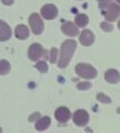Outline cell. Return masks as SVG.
Returning a JSON list of instances; mask_svg holds the SVG:
<instances>
[{
  "label": "cell",
  "mask_w": 120,
  "mask_h": 133,
  "mask_svg": "<svg viewBox=\"0 0 120 133\" xmlns=\"http://www.w3.org/2000/svg\"><path fill=\"white\" fill-rule=\"evenodd\" d=\"M96 98H97V101H99L101 103H107V104H109L111 102V99L109 98V97H107L106 95H104V94H102V93H99V94H97V96H96Z\"/></svg>",
  "instance_id": "ac0fdd59"
},
{
  "label": "cell",
  "mask_w": 120,
  "mask_h": 133,
  "mask_svg": "<svg viewBox=\"0 0 120 133\" xmlns=\"http://www.w3.org/2000/svg\"><path fill=\"white\" fill-rule=\"evenodd\" d=\"M38 118H39V114H38V112H35L34 115L32 116V117H30V121H33L34 119H38Z\"/></svg>",
  "instance_id": "cb8c5ba5"
},
{
  "label": "cell",
  "mask_w": 120,
  "mask_h": 133,
  "mask_svg": "<svg viewBox=\"0 0 120 133\" xmlns=\"http://www.w3.org/2000/svg\"><path fill=\"white\" fill-rule=\"evenodd\" d=\"M36 69H38V71L42 72V73H45V72H47V70H48V66H47L45 61H39V62L36 63Z\"/></svg>",
  "instance_id": "e0dca14e"
},
{
  "label": "cell",
  "mask_w": 120,
  "mask_h": 133,
  "mask_svg": "<svg viewBox=\"0 0 120 133\" xmlns=\"http://www.w3.org/2000/svg\"><path fill=\"white\" fill-rule=\"evenodd\" d=\"M105 80L109 83H111V84H116L120 81V74L119 72L116 71V70H108L106 73H105Z\"/></svg>",
  "instance_id": "7c38bea8"
},
{
  "label": "cell",
  "mask_w": 120,
  "mask_h": 133,
  "mask_svg": "<svg viewBox=\"0 0 120 133\" xmlns=\"http://www.w3.org/2000/svg\"><path fill=\"white\" fill-rule=\"evenodd\" d=\"M80 43L83 46H91L94 43V35L89 30H84L80 35Z\"/></svg>",
  "instance_id": "9c48e42d"
},
{
  "label": "cell",
  "mask_w": 120,
  "mask_h": 133,
  "mask_svg": "<svg viewBox=\"0 0 120 133\" xmlns=\"http://www.w3.org/2000/svg\"><path fill=\"white\" fill-rule=\"evenodd\" d=\"M11 70V65L7 60H0V75L8 74Z\"/></svg>",
  "instance_id": "9a60e30c"
},
{
  "label": "cell",
  "mask_w": 120,
  "mask_h": 133,
  "mask_svg": "<svg viewBox=\"0 0 120 133\" xmlns=\"http://www.w3.org/2000/svg\"><path fill=\"white\" fill-rule=\"evenodd\" d=\"M76 48V43L74 41H65L61 45V52H60V60H59V68L64 69L70 62L71 58L73 56V52Z\"/></svg>",
  "instance_id": "6da1fadb"
},
{
  "label": "cell",
  "mask_w": 120,
  "mask_h": 133,
  "mask_svg": "<svg viewBox=\"0 0 120 133\" xmlns=\"http://www.w3.org/2000/svg\"><path fill=\"white\" fill-rule=\"evenodd\" d=\"M44 55V49L39 44H33L29 49V57L32 61H37Z\"/></svg>",
  "instance_id": "8992f818"
},
{
  "label": "cell",
  "mask_w": 120,
  "mask_h": 133,
  "mask_svg": "<svg viewBox=\"0 0 120 133\" xmlns=\"http://www.w3.org/2000/svg\"><path fill=\"white\" fill-rule=\"evenodd\" d=\"M2 3L5 4V5H10V4H12L14 2V0H1Z\"/></svg>",
  "instance_id": "603a6c76"
},
{
  "label": "cell",
  "mask_w": 120,
  "mask_h": 133,
  "mask_svg": "<svg viewBox=\"0 0 120 133\" xmlns=\"http://www.w3.org/2000/svg\"><path fill=\"white\" fill-rule=\"evenodd\" d=\"M111 1H112V0H104L103 2H101V8H104V7H105V5L107 7L108 3H109V2H111Z\"/></svg>",
  "instance_id": "7402d4cb"
},
{
  "label": "cell",
  "mask_w": 120,
  "mask_h": 133,
  "mask_svg": "<svg viewBox=\"0 0 120 133\" xmlns=\"http://www.w3.org/2000/svg\"><path fill=\"white\" fill-rule=\"evenodd\" d=\"M61 31L68 36H76L79 34L78 27L73 23H71V22H65V23H63L61 26Z\"/></svg>",
  "instance_id": "30bf717a"
},
{
  "label": "cell",
  "mask_w": 120,
  "mask_h": 133,
  "mask_svg": "<svg viewBox=\"0 0 120 133\" xmlns=\"http://www.w3.org/2000/svg\"><path fill=\"white\" fill-rule=\"evenodd\" d=\"M0 132H2V130H1V128H0Z\"/></svg>",
  "instance_id": "484cf974"
},
{
  "label": "cell",
  "mask_w": 120,
  "mask_h": 133,
  "mask_svg": "<svg viewBox=\"0 0 120 133\" xmlns=\"http://www.w3.org/2000/svg\"><path fill=\"white\" fill-rule=\"evenodd\" d=\"M30 25L31 29L33 31L35 35H39L42 34V32L44 30V23L41 19V16L38 15L37 13H33L30 16Z\"/></svg>",
  "instance_id": "3957f363"
},
{
  "label": "cell",
  "mask_w": 120,
  "mask_h": 133,
  "mask_svg": "<svg viewBox=\"0 0 120 133\" xmlns=\"http://www.w3.org/2000/svg\"><path fill=\"white\" fill-rule=\"evenodd\" d=\"M70 110L67 107H59L55 112V117L59 122H67L70 119Z\"/></svg>",
  "instance_id": "ba28073f"
},
{
  "label": "cell",
  "mask_w": 120,
  "mask_h": 133,
  "mask_svg": "<svg viewBox=\"0 0 120 133\" xmlns=\"http://www.w3.org/2000/svg\"><path fill=\"white\" fill-rule=\"evenodd\" d=\"M11 35H12V33H11L10 26L4 22L0 21V42L8 41Z\"/></svg>",
  "instance_id": "8fae6325"
},
{
  "label": "cell",
  "mask_w": 120,
  "mask_h": 133,
  "mask_svg": "<svg viewBox=\"0 0 120 133\" xmlns=\"http://www.w3.org/2000/svg\"><path fill=\"white\" fill-rule=\"evenodd\" d=\"M106 12H105V18L107 21L112 22L115 20L118 19V16L120 15V5L116 3H109L106 7Z\"/></svg>",
  "instance_id": "277c9868"
},
{
  "label": "cell",
  "mask_w": 120,
  "mask_h": 133,
  "mask_svg": "<svg viewBox=\"0 0 120 133\" xmlns=\"http://www.w3.org/2000/svg\"><path fill=\"white\" fill-rule=\"evenodd\" d=\"M75 23L78 26L83 27L89 23V18H87V15H85V14H79L75 18Z\"/></svg>",
  "instance_id": "2e32d148"
},
{
  "label": "cell",
  "mask_w": 120,
  "mask_h": 133,
  "mask_svg": "<svg viewBox=\"0 0 120 133\" xmlns=\"http://www.w3.org/2000/svg\"><path fill=\"white\" fill-rule=\"evenodd\" d=\"M29 35H30V32H29L27 26H25V25L16 26V29H15V36H16V38H19V39H25V38L29 37Z\"/></svg>",
  "instance_id": "4fadbf2b"
},
{
  "label": "cell",
  "mask_w": 120,
  "mask_h": 133,
  "mask_svg": "<svg viewBox=\"0 0 120 133\" xmlns=\"http://www.w3.org/2000/svg\"><path fill=\"white\" fill-rule=\"evenodd\" d=\"M101 26H102V29H103L104 31H106V32H110V31H112V25L106 23V22H103V23L101 24Z\"/></svg>",
  "instance_id": "44dd1931"
},
{
  "label": "cell",
  "mask_w": 120,
  "mask_h": 133,
  "mask_svg": "<svg viewBox=\"0 0 120 133\" xmlns=\"http://www.w3.org/2000/svg\"><path fill=\"white\" fill-rule=\"evenodd\" d=\"M49 125H50V118L49 117H43L36 122L35 128L38 131H44V130H46Z\"/></svg>",
  "instance_id": "5bb4252c"
},
{
  "label": "cell",
  "mask_w": 120,
  "mask_h": 133,
  "mask_svg": "<svg viewBox=\"0 0 120 133\" xmlns=\"http://www.w3.org/2000/svg\"><path fill=\"white\" fill-rule=\"evenodd\" d=\"M117 1H118V2H119V3H120V0H117Z\"/></svg>",
  "instance_id": "4316f807"
},
{
  "label": "cell",
  "mask_w": 120,
  "mask_h": 133,
  "mask_svg": "<svg viewBox=\"0 0 120 133\" xmlns=\"http://www.w3.org/2000/svg\"><path fill=\"white\" fill-rule=\"evenodd\" d=\"M75 72H76V74L80 75L81 77L89 79V80L94 79L97 75L96 70L93 68L91 64H87V63H79L75 66Z\"/></svg>",
  "instance_id": "7a4b0ae2"
},
{
  "label": "cell",
  "mask_w": 120,
  "mask_h": 133,
  "mask_svg": "<svg viewBox=\"0 0 120 133\" xmlns=\"http://www.w3.org/2000/svg\"><path fill=\"white\" fill-rule=\"evenodd\" d=\"M92 85L90 83H86V82H82V83H79L78 84V90H81V91H84V90H89Z\"/></svg>",
  "instance_id": "ffe728a7"
},
{
  "label": "cell",
  "mask_w": 120,
  "mask_h": 133,
  "mask_svg": "<svg viewBox=\"0 0 120 133\" xmlns=\"http://www.w3.org/2000/svg\"><path fill=\"white\" fill-rule=\"evenodd\" d=\"M118 27H119V30H120V21H119V23H118Z\"/></svg>",
  "instance_id": "d4e9b609"
},
{
  "label": "cell",
  "mask_w": 120,
  "mask_h": 133,
  "mask_svg": "<svg viewBox=\"0 0 120 133\" xmlns=\"http://www.w3.org/2000/svg\"><path fill=\"white\" fill-rule=\"evenodd\" d=\"M57 55H58V50L56 48H52L50 50V56H49V60H50L51 63H55L57 61Z\"/></svg>",
  "instance_id": "d6986e66"
},
{
  "label": "cell",
  "mask_w": 120,
  "mask_h": 133,
  "mask_svg": "<svg viewBox=\"0 0 120 133\" xmlns=\"http://www.w3.org/2000/svg\"><path fill=\"white\" fill-rule=\"evenodd\" d=\"M89 114H87L85 110H76L73 116V121L76 125L79 127H84L87 122H89Z\"/></svg>",
  "instance_id": "5b68a950"
},
{
  "label": "cell",
  "mask_w": 120,
  "mask_h": 133,
  "mask_svg": "<svg viewBox=\"0 0 120 133\" xmlns=\"http://www.w3.org/2000/svg\"><path fill=\"white\" fill-rule=\"evenodd\" d=\"M58 10L54 4H45L42 8V15L46 20H52L57 16Z\"/></svg>",
  "instance_id": "52a82bcc"
}]
</instances>
